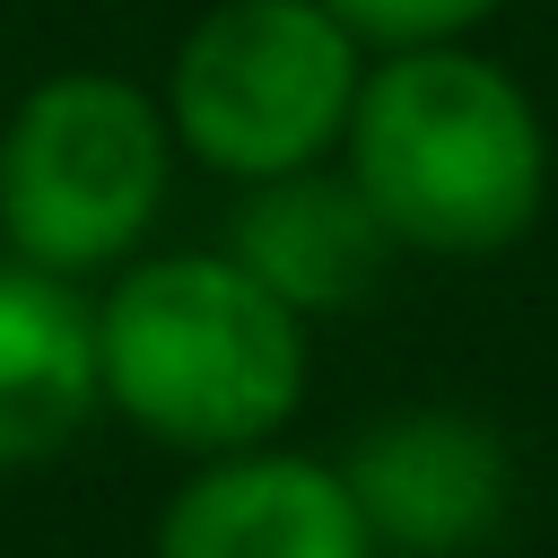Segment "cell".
<instances>
[{
    "mask_svg": "<svg viewBox=\"0 0 558 558\" xmlns=\"http://www.w3.org/2000/svg\"><path fill=\"white\" fill-rule=\"evenodd\" d=\"M349 183L375 201L401 253L480 262L541 218L549 140L532 96L497 61L462 44H401L357 78Z\"/></svg>",
    "mask_w": 558,
    "mask_h": 558,
    "instance_id": "cell-1",
    "label": "cell"
},
{
    "mask_svg": "<svg viewBox=\"0 0 558 558\" xmlns=\"http://www.w3.org/2000/svg\"><path fill=\"white\" fill-rule=\"evenodd\" d=\"M96 366L157 445L244 453L305 401V314L235 253H157L96 305Z\"/></svg>",
    "mask_w": 558,
    "mask_h": 558,
    "instance_id": "cell-2",
    "label": "cell"
},
{
    "mask_svg": "<svg viewBox=\"0 0 558 558\" xmlns=\"http://www.w3.org/2000/svg\"><path fill=\"white\" fill-rule=\"evenodd\" d=\"M262 288H279L296 314H340L357 305L384 262L401 253L375 218V201L349 183V166H296L253 183V201L235 209V244H227Z\"/></svg>",
    "mask_w": 558,
    "mask_h": 558,
    "instance_id": "cell-7",
    "label": "cell"
},
{
    "mask_svg": "<svg viewBox=\"0 0 558 558\" xmlns=\"http://www.w3.org/2000/svg\"><path fill=\"white\" fill-rule=\"evenodd\" d=\"M357 52L366 44L323 0H218L183 35L166 78L174 148L235 183L323 166L349 140V105L366 78Z\"/></svg>",
    "mask_w": 558,
    "mask_h": 558,
    "instance_id": "cell-4",
    "label": "cell"
},
{
    "mask_svg": "<svg viewBox=\"0 0 558 558\" xmlns=\"http://www.w3.org/2000/svg\"><path fill=\"white\" fill-rule=\"evenodd\" d=\"M340 480L375 541L410 558H462L480 532H497L514 462L471 410H392L349 445Z\"/></svg>",
    "mask_w": 558,
    "mask_h": 558,
    "instance_id": "cell-5",
    "label": "cell"
},
{
    "mask_svg": "<svg viewBox=\"0 0 558 558\" xmlns=\"http://www.w3.org/2000/svg\"><path fill=\"white\" fill-rule=\"evenodd\" d=\"M174 122L113 70H61L0 122V235L35 270H113L166 209Z\"/></svg>",
    "mask_w": 558,
    "mask_h": 558,
    "instance_id": "cell-3",
    "label": "cell"
},
{
    "mask_svg": "<svg viewBox=\"0 0 558 558\" xmlns=\"http://www.w3.org/2000/svg\"><path fill=\"white\" fill-rule=\"evenodd\" d=\"M105 401L96 366V305L61 270L0 262V471H26L61 453Z\"/></svg>",
    "mask_w": 558,
    "mask_h": 558,
    "instance_id": "cell-8",
    "label": "cell"
},
{
    "mask_svg": "<svg viewBox=\"0 0 558 558\" xmlns=\"http://www.w3.org/2000/svg\"><path fill=\"white\" fill-rule=\"evenodd\" d=\"M157 558H375V532L331 462L244 445L166 497Z\"/></svg>",
    "mask_w": 558,
    "mask_h": 558,
    "instance_id": "cell-6",
    "label": "cell"
},
{
    "mask_svg": "<svg viewBox=\"0 0 558 558\" xmlns=\"http://www.w3.org/2000/svg\"><path fill=\"white\" fill-rule=\"evenodd\" d=\"M357 44H375V52H401V44H453L462 26H480V17H497L506 0H323Z\"/></svg>",
    "mask_w": 558,
    "mask_h": 558,
    "instance_id": "cell-9",
    "label": "cell"
}]
</instances>
